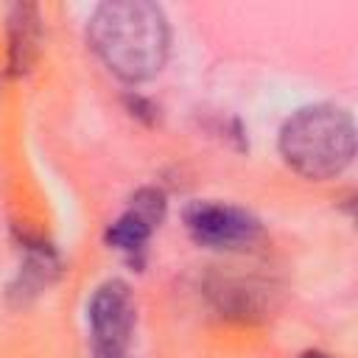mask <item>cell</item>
<instances>
[{"instance_id":"6da1fadb","label":"cell","mask_w":358,"mask_h":358,"mask_svg":"<svg viewBox=\"0 0 358 358\" xmlns=\"http://www.w3.org/2000/svg\"><path fill=\"white\" fill-rule=\"evenodd\" d=\"M87 42L112 76L126 84H143L165 67L171 28L157 3L109 0L92 11Z\"/></svg>"},{"instance_id":"7a4b0ae2","label":"cell","mask_w":358,"mask_h":358,"mask_svg":"<svg viewBox=\"0 0 358 358\" xmlns=\"http://www.w3.org/2000/svg\"><path fill=\"white\" fill-rule=\"evenodd\" d=\"M280 157L305 179L324 182L341 176L355 157L352 115L336 103L296 109L280 129Z\"/></svg>"},{"instance_id":"3957f363","label":"cell","mask_w":358,"mask_h":358,"mask_svg":"<svg viewBox=\"0 0 358 358\" xmlns=\"http://www.w3.org/2000/svg\"><path fill=\"white\" fill-rule=\"evenodd\" d=\"M137 324V302L123 280L101 282L87 302L92 358H126Z\"/></svg>"},{"instance_id":"277c9868","label":"cell","mask_w":358,"mask_h":358,"mask_svg":"<svg viewBox=\"0 0 358 358\" xmlns=\"http://www.w3.org/2000/svg\"><path fill=\"white\" fill-rule=\"evenodd\" d=\"M185 227L187 235L204 246V249H215V252H238V249H249L263 227L260 221L238 207V204H227V201H193L185 207Z\"/></svg>"},{"instance_id":"5b68a950","label":"cell","mask_w":358,"mask_h":358,"mask_svg":"<svg viewBox=\"0 0 358 358\" xmlns=\"http://www.w3.org/2000/svg\"><path fill=\"white\" fill-rule=\"evenodd\" d=\"M165 207H168V201H165V193L159 187H140L129 199L126 210L106 227L103 241L112 249L123 252L131 263H137L143 257L154 229L165 218Z\"/></svg>"},{"instance_id":"8992f818","label":"cell","mask_w":358,"mask_h":358,"mask_svg":"<svg viewBox=\"0 0 358 358\" xmlns=\"http://www.w3.org/2000/svg\"><path fill=\"white\" fill-rule=\"evenodd\" d=\"M42 50V17L34 3H14L8 8V73L25 76Z\"/></svg>"},{"instance_id":"52a82bcc","label":"cell","mask_w":358,"mask_h":358,"mask_svg":"<svg viewBox=\"0 0 358 358\" xmlns=\"http://www.w3.org/2000/svg\"><path fill=\"white\" fill-rule=\"evenodd\" d=\"M59 274V257L56 252L42 241H25V257L20 266V274L11 285V294L20 296V302L36 296L42 288H48Z\"/></svg>"},{"instance_id":"ba28073f","label":"cell","mask_w":358,"mask_h":358,"mask_svg":"<svg viewBox=\"0 0 358 358\" xmlns=\"http://www.w3.org/2000/svg\"><path fill=\"white\" fill-rule=\"evenodd\" d=\"M299 358H330L327 352H322V350H308V352H302Z\"/></svg>"}]
</instances>
